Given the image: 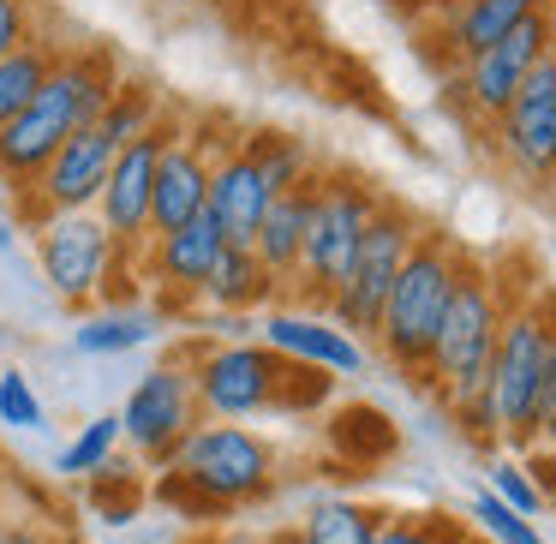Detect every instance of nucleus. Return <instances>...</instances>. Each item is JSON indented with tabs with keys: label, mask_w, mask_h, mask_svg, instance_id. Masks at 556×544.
Masks as SVG:
<instances>
[{
	"label": "nucleus",
	"mask_w": 556,
	"mask_h": 544,
	"mask_svg": "<svg viewBox=\"0 0 556 544\" xmlns=\"http://www.w3.org/2000/svg\"><path fill=\"white\" fill-rule=\"evenodd\" d=\"M121 90V54L109 42H78V49L61 54V66L49 73V85L37 90L25 114L13 126H0V180L7 192H30L37 174L61 156V144L73 132L102 121V109Z\"/></svg>",
	"instance_id": "f257e3e1"
},
{
	"label": "nucleus",
	"mask_w": 556,
	"mask_h": 544,
	"mask_svg": "<svg viewBox=\"0 0 556 544\" xmlns=\"http://www.w3.org/2000/svg\"><path fill=\"white\" fill-rule=\"evenodd\" d=\"M198 383V413L216 425H245L257 413H305L329 395L336 377L269 353L264 341H204L180 353Z\"/></svg>",
	"instance_id": "f03ea898"
},
{
	"label": "nucleus",
	"mask_w": 556,
	"mask_h": 544,
	"mask_svg": "<svg viewBox=\"0 0 556 544\" xmlns=\"http://www.w3.org/2000/svg\"><path fill=\"white\" fill-rule=\"evenodd\" d=\"M460 264H467V257H460V245L448 240V233H431V228L419 233V245H413V257L401 264L395 288H389V300H383V317H377V347H383V359L395 365V371L425 377L431 341L448 317V300H455Z\"/></svg>",
	"instance_id": "7ed1b4c3"
},
{
	"label": "nucleus",
	"mask_w": 556,
	"mask_h": 544,
	"mask_svg": "<svg viewBox=\"0 0 556 544\" xmlns=\"http://www.w3.org/2000/svg\"><path fill=\"white\" fill-rule=\"evenodd\" d=\"M503 281L484 264H460L455 300H448V317L431 341V365H425V383L443 395V407H460V401L484 395L491 383V359H496V336H503Z\"/></svg>",
	"instance_id": "20e7f679"
},
{
	"label": "nucleus",
	"mask_w": 556,
	"mask_h": 544,
	"mask_svg": "<svg viewBox=\"0 0 556 544\" xmlns=\"http://www.w3.org/2000/svg\"><path fill=\"white\" fill-rule=\"evenodd\" d=\"M162 472H174L186 491H198L210 503V515L222 520V515H233V508H252V503H264V496L276 491L281 455H276V443H269L264 431H252V425L204 419L180 448H174V460Z\"/></svg>",
	"instance_id": "39448f33"
},
{
	"label": "nucleus",
	"mask_w": 556,
	"mask_h": 544,
	"mask_svg": "<svg viewBox=\"0 0 556 544\" xmlns=\"http://www.w3.org/2000/svg\"><path fill=\"white\" fill-rule=\"evenodd\" d=\"M551 347H556V293L508 305L484 395H491L496 431H503V443L515 455L532 448V431H539V395H544V371H551Z\"/></svg>",
	"instance_id": "423d86ee"
},
{
	"label": "nucleus",
	"mask_w": 556,
	"mask_h": 544,
	"mask_svg": "<svg viewBox=\"0 0 556 544\" xmlns=\"http://www.w3.org/2000/svg\"><path fill=\"white\" fill-rule=\"evenodd\" d=\"M377 204H383V192L365 180H353V174H317L312 186V222H305V252H300V276H293V288H300L305 305H317L324 312L329 293L348 281L353 257H359V240L365 228H371Z\"/></svg>",
	"instance_id": "0eeeda50"
},
{
	"label": "nucleus",
	"mask_w": 556,
	"mask_h": 544,
	"mask_svg": "<svg viewBox=\"0 0 556 544\" xmlns=\"http://www.w3.org/2000/svg\"><path fill=\"white\" fill-rule=\"evenodd\" d=\"M37 264L42 281L54 288V300L85 312V305H109L114 300V276L126 264H138V252H121L114 233L102 228L97 210H78V216H49L37 222Z\"/></svg>",
	"instance_id": "6e6552de"
},
{
	"label": "nucleus",
	"mask_w": 556,
	"mask_h": 544,
	"mask_svg": "<svg viewBox=\"0 0 556 544\" xmlns=\"http://www.w3.org/2000/svg\"><path fill=\"white\" fill-rule=\"evenodd\" d=\"M419 233H425L419 216H413L407 204H395V198H383L371 228H365V240H359V257H353L348 281H341L324 305L329 324H341L348 336H377L383 300H389V288H395L401 264L413 257V245H419Z\"/></svg>",
	"instance_id": "1a4fd4ad"
},
{
	"label": "nucleus",
	"mask_w": 556,
	"mask_h": 544,
	"mask_svg": "<svg viewBox=\"0 0 556 544\" xmlns=\"http://www.w3.org/2000/svg\"><path fill=\"white\" fill-rule=\"evenodd\" d=\"M198 425H204V413H198V383H192V365L186 359L150 365L121 401V443H132L150 472L168 467L174 448H180Z\"/></svg>",
	"instance_id": "9d476101"
},
{
	"label": "nucleus",
	"mask_w": 556,
	"mask_h": 544,
	"mask_svg": "<svg viewBox=\"0 0 556 544\" xmlns=\"http://www.w3.org/2000/svg\"><path fill=\"white\" fill-rule=\"evenodd\" d=\"M180 126L186 121L162 114L144 138L121 144V156H114L109 186H102V198H97V216H102V228L114 233L121 252H144V240H150V198H156V162H162V150H168V138L180 132Z\"/></svg>",
	"instance_id": "9b49d317"
},
{
	"label": "nucleus",
	"mask_w": 556,
	"mask_h": 544,
	"mask_svg": "<svg viewBox=\"0 0 556 544\" xmlns=\"http://www.w3.org/2000/svg\"><path fill=\"white\" fill-rule=\"evenodd\" d=\"M556 49V18L551 13H532L527 25H515L503 42H491V49L467 54L460 61V102H467L472 114H484V121H496V114L515 102V90L527 85V73L544 61V54Z\"/></svg>",
	"instance_id": "f8f14e48"
},
{
	"label": "nucleus",
	"mask_w": 556,
	"mask_h": 544,
	"mask_svg": "<svg viewBox=\"0 0 556 544\" xmlns=\"http://www.w3.org/2000/svg\"><path fill=\"white\" fill-rule=\"evenodd\" d=\"M496 150L515 174L551 180L556 174V49L527 73L503 114H496Z\"/></svg>",
	"instance_id": "ddd939ff"
},
{
	"label": "nucleus",
	"mask_w": 556,
	"mask_h": 544,
	"mask_svg": "<svg viewBox=\"0 0 556 544\" xmlns=\"http://www.w3.org/2000/svg\"><path fill=\"white\" fill-rule=\"evenodd\" d=\"M222 150H228V144H222ZM222 150L210 144L198 126H180V132L168 138V150H162V162H156V198H150V240L204 216L210 168H216Z\"/></svg>",
	"instance_id": "4468645a"
},
{
	"label": "nucleus",
	"mask_w": 556,
	"mask_h": 544,
	"mask_svg": "<svg viewBox=\"0 0 556 544\" xmlns=\"http://www.w3.org/2000/svg\"><path fill=\"white\" fill-rule=\"evenodd\" d=\"M222 252H228V240H222V228L210 222V210H204V216L186 222V228L144 240V252H138V276H144L156 293H168V300H198Z\"/></svg>",
	"instance_id": "2eb2a0df"
},
{
	"label": "nucleus",
	"mask_w": 556,
	"mask_h": 544,
	"mask_svg": "<svg viewBox=\"0 0 556 544\" xmlns=\"http://www.w3.org/2000/svg\"><path fill=\"white\" fill-rule=\"evenodd\" d=\"M257 336H264L269 353H281V359L293 365H312V371L324 377H359L365 371V341L348 336L341 324H329L324 312H269L264 324H257Z\"/></svg>",
	"instance_id": "dca6fc26"
},
{
	"label": "nucleus",
	"mask_w": 556,
	"mask_h": 544,
	"mask_svg": "<svg viewBox=\"0 0 556 544\" xmlns=\"http://www.w3.org/2000/svg\"><path fill=\"white\" fill-rule=\"evenodd\" d=\"M269 204H276V186L264 180V168L252 162V150L245 144H228L216 156V168H210V222L222 228V240L228 245H252L257 240V222L269 216Z\"/></svg>",
	"instance_id": "f3484780"
},
{
	"label": "nucleus",
	"mask_w": 556,
	"mask_h": 544,
	"mask_svg": "<svg viewBox=\"0 0 556 544\" xmlns=\"http://www.w3.org/2000/svg\"><path fill=\"white\" fill-rule=\"evenodd\" d=\"M532 13H544V0H460V7H448L437 18V37H443V49L455 61H467V54L503 42L515 25H527Z\"/></svg>",
	"instance_id": "a211bd4d"
},
{
	"label": "nucleus",
	"mask_w": 556,
	"mask_h": 544,
	"mask_svg": "<svg viewBox=\"0 0 556 544\" xmlns=\"http://www.w3.org/2000/svg\"><path fill=\"white\" fill-rule=\"evenodd\" d=\"M312 186H317V174H312L305 186H288V192H276V204H269V216L257 222V240H252V252L264 257V269L281 281V288H293V276H300L305 222H312Z\"/></svg>",
	"instance_id": "6ab92c4d"
},
{
	"label": "nucleus",
	"mask_w": 556,
	"mask_h": 544,
	"mask_svg": "<svg viewBox=\"0 0 556 544\" xmlns=\"http://www.w3.org/2000/svg\"><path fill=\"white\" fill-rule=\"evenodd\" d=\"M276 293H281V281L264 269V257H257L252 245H228V252L216 257V269H210L198 300H210L222 317H252V312H264Z\"/></svg>",
	"instance_id": "aec40b11"
},
{
	"label": "nucleus",
	"mask_w": 556,
	"mask_h": 544,
	"mask_svg": "<svg viewBox=\"0 0 556 544\" xmlns=\"http://www.w3.org/2000/svg\"><path fill=\"white\" fill-rule=\"evenodd\" d=\"M150 336H156V317H150L144 305H97V312L78 317L73 347L85 353V359H109V353L144 347Z\"/></svg>",
	"instance_id": "412c9836"
},
{
	"label": "nucleus",
	"mask_w": 556,
	"mask_h": 544,
	"mask_svg": "<svg viewBox=\"0 0 556 544\" xmlns=\"http://www.w3.org/2000/svg\"><path fill=\"white\" fill-rule=\"evenodd\" d=\"M61 42L54 37H30L25 49H13L7 61H0V126H13L18 114L37 102V90L49 85V73L61 66Z\"/></svg>",
	"instance_id": "4be33fe9"
},
{
	"label": "nucleus",
	"mask_w": 556,
	"mask_h": 544,
	"mask_svg": "<svg viewBox=\"0 0 556 544\" xmlns=\"http://www.w3.org/2000/svg\"><path fill=\"white\" fill-rule=\"evenodd\" d=\"M383 508L359 503V496H317L300 515V539L305 544H377Z\"/></svg>",
	"instance_id": "5701e85b"
},
{
	"label": "nucleus",
	"mask_w": 556,
	"mask_h": 544,
	"mask_svg": "<svg viewBox=\"0 0 556 544\" xmlns=\"http://www.w3.org/2000/svg\"><path fill=\"white\" fill-rule=\"evenodd\" d=\"M144 496H150L144 491V472L126 467L121 455H114L102 472H90V479H85V508L102 520V527H132L138 508H144Z\"/></svg>",
	"instance_id": "b1692460"
},
{
	"label": "nucleus",
	"mask_w": 556,
	"mask_h": 544,
	"mask_svg": "<svg viewBox=\"0 0 556 544\" xmlns=\"http://www.w3.org/2000/svg\"><path fill=\"white\" fill-rule=\"evenodd\" d=\"M245 150H252V162L264 168V180L276 186V192H288V186H305L312 180V150H305V138H293V132H252V138H240Z\"/></svg>",
	"instance_id": "393cba45"
},
{
	"label": "nucleus",
	"mask_w": 556,
	"mask_h": 544,
	"mask_svg": "<svg viewBox=\"0 0 556 544\" xmlns=\"http://www.w3.org/2000/svg\"><path fill=\"white\" fill-rule=\"evenodd\" d=\"M114 448H121V413H102V419L78 425V437L54 455V472L61 479H90L114 460Z\"/></svg>",
	"instance_id": "a878e982"
},
{
	"label": "nucleus",
	"mask_w": 556,
	"mask_h": 544,
	"mask_svg": "<svg viewBox=\"0 0 556 544\" xmlns=\"http://www.w3.org/2000/svg\"><path fill=\"white\" fill-rule=\"evenodd\" d=\"M377 544H472V527L455 515H383Z\"/></svg>",
	"instance_id": "bb28decb"
},
{
	"label": "nucleus",
	"mask_w": 556,
	"mask_h": 544,
	"mask_svg": "<svg viewBox=\"0 0 556 544\" xmlns=\"http://www.w3.org/2000/svg\"><path fill=\"white\" fill-rule=\"evenodd\" d=\"M467 520H472V532H479L484 544H544V539H539V527H532V520H520L508 503H496V496L484 491V484L472 491Z\"/></svg>",
	"instance_id": "cd10ccee"
},
{
	"label": "nucleus",
	"mask_w": 556,
	"mask_h": 544,
	"mask_svg": "<svg viewBox=\"0 0 556 544\" xmlns=\"http://www.w3.org/2000/svg\"><path fill=\"white\" fill-rule=\"evenodd\" d=\"M484 491H491L496 503H508L520 520H539L544 508H551L539 496V484H532V472H527V460H520V455H496L491 472H484Z\"/></svg>",
	"instance_id": "c85d7f7f"
},
{
	"label": "nucleus",
	"mask_w": 556,
	"mask_h": 544,
	"mask_svg": "<svg viewBox=\"0 0 556 544\" xmlns=\"http://www.w3.org/2000/svg\"><path fill=\"white\" fill-rule=\"evenodd\" d=\"M0 425H7V431H42V425H49L42 395L30 389L25 371H0Z\"/></svg>",
	"instance_id": "c756f323"
},
{
	"label": "nucleus",
	"mask_w": 556,
	"mask_h": 544,
	"mask_svg": "<svg viewBox=\"0 0 556 544\" xmlns=\"http://www.w3.org/2000/svg\"><path fill=\"white\" fill-rule=\"evenodd\" d=\"M37 37V13H30V0H0V61L13 49Z\"/></svg>",
	"instance_id": "7c9ffc66"
},
{
	"label": "nucleus",
	"mask_w": 556,
	"mask_h": 544,
	"mask_svg": "<svg viewBox=\"0 0 556 544\" xmlns=\"http://www.w3.org/2000/svg\"><path fill=\"white\" fill-rule=\"evenodd\" d=\"M532 443L556 448V347H551V371H544V395H539V431Z\"/></svg>",
	"instance_id": "2f4dec72"
},
{
	"label": "nucleus",
	"mask_w": 556,
	"mask_h": 544,
	"mask_svg": "<svg viewBox=\"0 0 556 544\" xmlns=\"http://www.w3.org/2000/svg\"><path fill=\"white\" fill-rule=\"evenodd\" d=\"M0 544H66L49 520H0Z\"/></svg>",
	"instance_id": "473e14b6"
},
{
	"label": "nucleus",
	"mask_w": 556,
	"mask_h": 544,
	"mask_svg": "<svg viewBox=\"0 0 556 544\" xmlns=\"http://www.w3.org/2000/svg\"><path fill=\"white\" fill-rule=\"evenodd\" d=\"M401 13H425V18H443L448 7H460V0H395Z\"/></svg>",
	"instance_id": "72a5a7b5"
},
{
	"label": "nucleus",
	"mask_w": 556,
	"mask_h": 544,
	"mask_svg": "<svg viewBox=\"0 0 556 544\" xmlns=\"http://www.w3.org/2000/svg\"><path fill=\"white\" fill-rule=\"evenodd\" d=\"M264 544H305V539H300V527H281V532H269Z\"/></svg>",
	"instance_id": "f704fd0d"
},
{
	"label": "nucleus",
	"mask_w": 556,
	"mask_h": 544,
	"mask_svg": "<svg viewBox=\"0 0 556 544\" xmlns=\"http://www.w3.org/2000/svg\"><path fill=\"white\" fill-rule=\"evenodd\" d=\"M7 210H13V192H7V180H0V216H7Z\"/></svg>",
	"instance_id": "c9c22d12"
},
{
	"label": "nucleus",
	"mask_w": 556,
	"mask_h": 544,
	"mask_svg": "<svg viewBox=\"0 0 556 544\" xmlns=\"http://www.w3.org/2000/svg\"><path fill=\"white\" fill-rule=\"evenodd\" d=\"M544 13H551V18H556V0H544Z\"/></svg>",
	"instance_id": "e433bc0d"
},
{
	"label": "nucleus",
	"mask_w": 556,
	"mask_h": 544,
	"mask_svg": "<svg viewBox=\"0 0 556 544\" xmlns=\"http://www.w3.org/2000/svg\"><path fill=\"white\" fill-rule=\"evenodd\" d=\"M102 544H121V539H102Z\"/></svg>",
	"instance_id": "4c0bfd02"
},
{
	"label": "nucleus",
	"mask_w": 556,
	"mask_h": 544,
	"mask_svg": "<svg viewBox=\"0 0 556 544\" xmlns=\"http://www.w3.org/2000/svg\"><path fill=\"white\" fill-rule=\"evenodd\" d=\"M0 472H7V460H0Z\"/></svg>",
	"instance_id": "58836bf2"
}]
</instances>
